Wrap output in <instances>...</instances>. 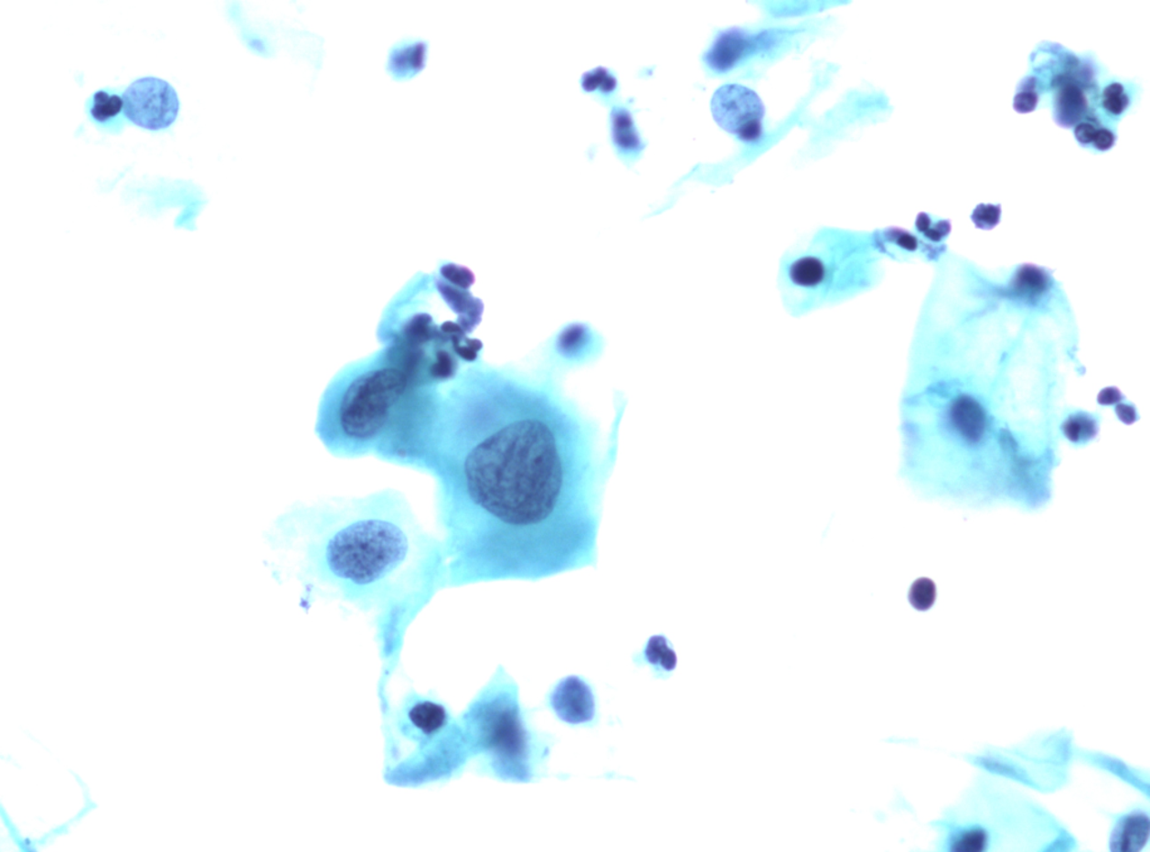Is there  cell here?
I'll return each mask as SVG.
<instances>
[{
    "label": "cell",
    "instance_id": "9a60e30c",
    "mask_svg": "<svg viewBox=\"0 0 1150 852\" xmlns=\"http://www.w3.org/2000/svg\"><path fill=\"white\" fill-rule=\"evenodd\" d=\"M1014 292L1017 295L1026 298V300H1035L1036 297L1041 295L1049 286V279L1043 269L1033 266V264H1025L1022 266L1015 277Z\"/></svg>",
    "mask_w": 1150,
    "mask_h": 852
},
{
    "label": "cell",
    "instance_id": "7402d4cb",
    "mask_svg": "<svg viewBox=\"0 0 1150 852\" xmlns=\"http://www.w3.org/2000/svg\"><path fill=\"white\" fill-rule=\"evenodd\" d=\"M1129 96L1122 83L1113 82L1105 88L1102 94L1103 109L1114 116L1122 115L1128 109Z\"/></svg>",
    "mask_w": 1150,
    "mask_h": 852
},
{
    "label": "cell",
    "instance_id": "8fae6325",
    "mask_svg": "<svg viewBox=\"0 0 1150 852\" xmlns=\"http://www.w3.org/2000/svg\"><path fill=\"white\" fill-rule=\"evenodd\" d=\"M611 135L614 149L621 158L636 160L646 144L643 141L634 122L631 111L625 106H616L611 112Z\"/></svg>",
    "mask_w": 1150,
    "mask_h": 852
},
{
    "label": "cell",
    "instance_id": "277c9868",
    "mask_svg": "<svg viewBox=\"0 0 1150 852\" xmlns=\"http://www.w3.org/2000/svg\"><path fill=\"white\" fill-rule=\"evenodd\" d=\"M415 375L395 354L367 366L329 391L319 410L317 433L333 454H373L393 414L416 384Z\"/></svg>",
    "mask_w": 1150,
    "mask_h": 852
},
{
    "label": "cell",
    "instance_id": "cb8c5ba5",
    "mask_svg": "<svg viewBox=\"0 0 1150 852\" xmlns=\"http://www.w3.org/2000/svg\"><path fill=\"white\" fill-rule=\"evenodd\" d=\"M1001 207L1000 205H985L980 204L972 214V220L976 228L982 229H992L1000 222Z\"/></svg>",
    "mask_w": 1150,
    "mask_h": 852
},
{
    "label": "cell",
    "instance_id": "ba28073f",
    "mask_svg": "<svg viewBox=\"0 0 1150 852\" xmlns=\"http://www.w3.org/2000/svg\"><path fill=\"white\" fill-rule=\"evenodd\" d=\"M775 41L773 32H761L751 36L740 29H729L717 37L709 51L706 53L704 60L712 71L727 72L740 65L744 59L773 46Z\"/></svg>",
    "mask_w": 1150,
    "mask_h": 852
},
{
    "label": "cell",
    "instance_id": "5bb4252c",
    "mask_svg": "<svg viewBox=\"0 0 1150 852\" xmlns=\"http://www.w3.org/2000/svg\"><path fill=\"white\" fill-rule=\"evenodd\" d=\"M426 53L424 42H402L392 48L388 68L399 80L415 76L425 66Z\"/></svg>",
    "mask_w": 1150,
    "mask_h": 852
},
{
    "label": "cell",
    "instance_id": "52a82bcc",
    "mask_svg": "<svg viewBox=\"0 0 1150 852\" xmlns=\"http://www.w3.org/2000/svg\"><path fill=\"white\" fill-rule=\"evenodd\" d=\"M710 106L716 123L737 139L746 144L763 139L765 106L754 91L729 83L715 91Z\"/></svg>",
    "mask_w": 1150,
    "mask_h": 852
},
{
    "label": "cell",
    "instance_id": "2e32d148",
    "mask_svg": "<svg viewBox=\"0 0 1150 852\" xmlns=\"http://www.w3.org/2000/svg\"><path fill=\"white\" fill-rule=\"evenodd\" d=\"M581 87L583 91L588 94H598L603 97H609L617 91L618 80L613 73L604 67L594 68L583 73L581 78Z\"/></svg>",
    "mask_w": 1150,
    "mask_h": 852
},
{
    "label": "cell",
    "instance_id": "d6986e66",
    "mask_svg": "<svg viewBox=\"0 0 1150 852\" xmlns=\"http://www.w3.org/2000/svg\"><path fill=\"white\" fill-rule=\"evenodd\" d=\"M909 600L919 611L931 609L936 601V585L929 578H921L913 582Z\"/></svg>",
    "mask_w": 1150,
    "mask_h": 852
},
{
    "label": "cell",
    "instance_id": "83f0119b",
    "mask_svg": "<svg viewBox=\"0 0 1150 852\" xmlns=\"http://www.w3.org/2000/svg\"><path fill=\"white\" fill-rule=\"evenodd\" d=\"M1115 412H1117L1119 419L1125 424H1133L1136 422L1138 419L1136 410H1134L1133 406L1127 404L1118 405L1117 409H1115Z\"/></svg>",
    "mask_w": 1150,
    "mask_h": 852
},
{
    "label": "cell",
    "instance_id": "ffe728a7",
    "mask_svg": "<svg viewBox=\"0 0 1150 852\" xmlns=\"http://www.w3.org/2000/svg\"><path fill=\"white\" fill-rule=\"evenodd\" d=\"M1039 96L1037 92V80L1035 77H1028L1020 83L1018 92L1015 96L1014 109L1020 114H1028L1034 112L1038 105Z\"/></svg>",
    "mask_w": 1150,
    "mask_h": 852
},
{
    "label": "cell",
    "instance_id": "4316f807",
    "mask_svg": "<svg viewBox=\"0 0 1150 852\" xmlns=\"http://www.w3.org/2000/svg\"><path fill=\"white\" fill-rule=\"evenodd\" d=\"M1123 399V395L1115 387H1108L1104 389L1098 396V401L1101 405H1113L1119 403Z\"/></svg>",
    "mask_w": 1150,
    "mask_h": 852
},
{
    "label": "cell",
    "instance_id": "7c38bea8",
    "mask_svg": "<svg viewBox=\"0 0 1150 852\" xmlns=\"http://www.w3.org/2000/svg\"><path fill=\"white\" fill-rule=\"evenodd\" d=\"M1149 817L1146 813H1128L1117 822L1112 836V850L1139 851L1146 845Z\"/></svg>",
    "mask_w": 1150,
    "mask_h": 852
},
{
    "label": "cell",
    "instance_id": "e0dca14e",
    "mask_svg": "<svg viewBox=\"0 0 1150 852\" xmlns=\"http://www.w3.org/2000/svg\"><path fill=\"white\" fill-rule=\"evenodd\" d=\"M124 109L122 97L108 94L105 91H97L92 97L91 115L97 123H107L121 114Z\"/></svg>",
    "mask_w": 1150,
    "mask_h": 852
},
{
    "label": "cell",
    "instance_id": "44dd1931",
    "mask_svg": "<svg viewBox=\"0 0 1150 852\" xmlns=\"http://www.w3.org/2000/svg\"><path fill=\"white\" fill-rule=\"evenodd\" d=\"M646 659L648 663L655 666V667L666 672H671L676 668V657L671 649L667 648L665 640L654 639L652 644L646 649Z\"/></svg>",
    "mask_w": 1150,
    "mask_h": 852
},
{
    "label": "cell",
    "instance_id": "ac0fdd59",
    "mask_svg": "<svg viewBox=\"0 0 1150 852\" xmlns=\"http://www.w3.org/2000/svg\"><path fill=\"white\" fill-rule=\"evenodd\" d=\"M1063 431L1070 442L1085 443L1097 437L1099 428L1097 421L1090 415L1079 413L1066 420Z\"/></svg>",
    "mask_w": 1150,
    "mask_h": 852
},
{
    "label": "cell",
    "instance_id": "d4e9b609",
    "mask_svg": "<svg viewBox=\"0 0 1150 852\" xmlns=\"http://www.w3.org/2000/svg\"><path fill=\"white\" fill-rule=\"evenodd\" d=\"M1100 127L1101 126H1095L1092 122L1090 121L1080 122V123L1075 126V138L1081 144L1083 145L1093 144V140L1095 135H1097V132Z\"/></svg>",
    "mask_w": 1150,
    "mask_h": 852
},
{
    "label": "cell",
    "instance_id": "484cf974",
    "mask_svg": "<svg viewBox=\"0 0 1150 852\" xmlns=\"http://www.w3.org/2000/svg\"><path fill=\"white\" fill-rule=\"evenodd\" d=\"M1115 144V135L1112 131L1100 127L1093 140V146L1099 151H1108Z\"/></svg>",
    "mask_w": 1150,
    "mask_h": 852
},
{
    "label": "cell",
    "instance_id": "30bf717a",
    "mask_svg": "<svg viewBox=\"0 0 1150 852\" xmlns=\"http://www.w3.org/2000/svg\"><path fill=\"white\" fill-rule=\"evenodd\" d=\"M1089 111V100L1082 86L1070 76H1061L1054 102L1056 123L1072 127L1082 121Z\"/></svg>",
    "mask_w": 1150,
    "mask_h": 852
},
{
    "label": "cell",
    "instance_id": "5b68a950",
    "mask_svg": "<svg viewBox=\"0 0 1150 852\" xmlns=\"http://www.w3.org/2000/svg\"><path fill=\"white\" fill-rule=\"evenodd\" d=\"M470 751L483 753L503 780L528 781L533 775L534 741L514 687H491L465 715Z\"/></svg>",
    "mask_w": 1150,
    "mask_h": 852
},
{
    "label": "cell",
    "instance_id": "9c48e42d",
    "mask_svg": "<svg viewBox=\"0 0 1150 852\" xmlns=\"http://www.w3.org/2000/svg\"><path fill=\"white\" fill-rule=\"evenodd\" d=\"M550 708L564 723L580 726L596 717V699L591 687L580 677L563 678L549 697Z\"/></svg>",
    "mask_w": 1150,
    "mask_h": 852
},
{
    "label": "cell",
    "instance_id": "7a4b0ae2",
    "mask_svg": "<svg viewBox=\"0 0 1150 852\" xmlns=\"http://www.w3.org/2000/svg\"><path fill=\"white\" fill-rule=\"evenodd\" d=\"M265 542L275 580L297 582L307 599L340 601L375 616L389 654L447 587L441 538L395 489L293 504L270 526Z\"/></svg>",
    "mask_w": 1150,
    "mask_h": 852
},
{
    "label": "cell",
    "instance_id": "4fadbf2b",
    "mask_svg": "<svg viewBox=\"0 0 1150 852\" xmlns=\"http://www.w3.org/2000/svg\"><path fill=\"white\" fill-rule=\"evenodd\" d=\"M951 418L955 428L970 442H979L985 431V414L982 406L970 396H961L953 404Z\"/></svg>",
    "mask_w": 1150,
    "mask_h": 852
},
{
    "label": "cell",
    "instance_id": "6da1fadb",
    "mask_svg": "<svg viewBox=\"0 0 1150 852\" xmlns=\"http://www.w3.org/2000/svg\"><path fill=\"white\" fill-rule=\"evenodd\" d=\"M392 463L435 483L447 587L597 564L612 459L550 381L483 367L431 387Z\"/></svg>",
    "mask_w": 1150,
    "mask_h": 852
},
{
    "label": "cell",
    "instance_id": "603a6c76",
    "mask_svg": "<svg viewBox=\"0 0 1150 852\" xmlns=\"http://www.w3.org/2000/svg\"><path fill=\"white\" fill-rule=\"evenodd\" d=\"M916 228L919 232L933 242L942 241L943 238L950 234L952 229L950 220H940L935 225H932L931 218L925 213L918 215Z\"/></svg>",
    "mask_w": 1150,
    "mask_h": 852
},
{
    "label": "cell",
    "instance_id": "8992f818",
    "mask_svg": "<svg viewBox=\"0 0 1150 852\" xmlns=\"http://www.w3.org/2000/svg\"><path fill=\"white\" fill-rule=\"evenodd\" d=\"M124 115L141 129H168L179 115L180 101L175 87L156 77L132 82L122 94Z\"/></svg>",
    "mask_w": 1150,
    "mask_h": 852
},
{
    "label": "cell",
    "instance_id": "3957f363",
    "mask_svg": "<svg viewBox=\"0 0 1150 852\" xmlns=\"http://www.w3.org/2000/svg\"><path fill=\"white\" fill-rule=\"evenodd\" d=\"M873 234L823 229L779 262L776 289L786 314L803 318L872 293L883 278Z\"/></svg>",
    "mask_w": 1150,
    "mask_h": 852
}]
</instances>
